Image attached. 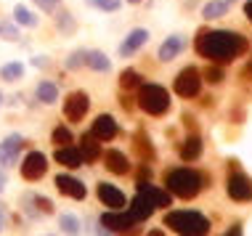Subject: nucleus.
Returning a JSON list of instances; mask_svg holds the SVG:
<instances>
[{
    "label": "nucleus",
    "instance_id": "nucleus-1",
    "mask_svg": "<svg viewBox=\"0 0 252 236\" xmlns=\"http://www.w3.org/2000/svg\"><path fill=\"white\" fill-rule=\"evenodd\" d=\"M194 48L202 59H210L213 64H228L247 51V40H244L239 32L207 30V32H199V35H196Z\"/></svg>",
    "mask_w": 252,
    "mask_h": 236
},
{
    "label": "nucleus",
    "instance_id": "nucleus-2",
    "mask_svg": "<svg viewBox=\"0 0 252 236\" xmlns=\"http://www.w3.org/2000/svg\"><path fill=\"white\" fill-rule=\"evenodd\" d=\"M165 226L173 228L178 236H207L210 220L196 210H170L165 215Z\"/></svg>",
    "mask_w": 252,
    "mask_h": 236
},
{
    "label": "nucleus",
    "instance_id": "nucleus-3",
    "mask_svg": "<svg viewBox=\"0 0 252 236\" xmlns=\"http://www.w3.org/2000/svg\"><path fill=\"white\" fill-rule=\"evenodd\" d=\"M165 186L173 197L181 199H194L196 194L204 188V178L191 167H175L165 175Z\"/></svg>",
    "mask_w": 252,
    "mask_h": 236
},
{
    "label": "nucleus",
    "instance_id": "nucleus-4",
    "mask_svg": "<svg viewBox=\"0 0 252 236\" xmlns=\"http://www.w3.org/2000/svg\"><path fill=\"white\" fill-rule=\"evenodd\" d=\"M135 101H138V106L149 114V117H162V114L170 109V93L162 85H154V83L141 85Z\"/></svg>",
    "mask_w": 252,
    "mask_h": 236
},
{
    "label": "nucleus",
    "instance_id": "nucleus-5",
    "mask_svg": "<svg viewBox=\"0 0 252 236\" xmlns=\"http://www.w3.org/2000/svg\"><path fill=\"white\" fill-rule=\"evenodd\" d=\"M173 90L178 93L181 98L199 96V90H202V75H199V69H196V66H186L183 72H178V77H175V83H173Z\"/></svg>",
    "mask_w": 252,
    "mask_h": 236
},
{
    "label": "nucleus",
    "instance_id": "nucleus-6",
    "mask_svg": "<svg viewBox=\"0 0 252 236\" xmlns=\"http://www.w3.org/2000/svg\"><path fill=\"white\" fill-rule=\"evenodd\" d=\"M88 109H91V98H88L85 90H74L64 101V117L69 119V122H80L88 114Z\"/></svg>",
    "mask_w": 252,
    "mask_h": 236
},
{
    "label": "nucleus",
    "instance_id": "nucleus-7",
    "mask_svg": "<svg viewBox=\"0 0 252 236\" xmlns=\"http://www.w3.org/2000/svg\"><path fill=\"white\" fill-rule=\"evenodd\" d=\"M135 223H138V220H135L130 212H122V210H109V212L101 215V228H106V231H112V234H125V231H130V228H135Z\"/></svg>",
    "mask_w": 252,
    "mask_h": 236
},
{
    "label": "nucleus",
    "instance_id": "nucleus-8",
    "mask_svg": "<svg viewBox=\"0 0 252 236\" xmlns=\"http://www.w3.org/2000/svg\"><path fill=\"white\" fill-rule=\"evenodd\" d=\"M226 191L234 202H252V178L244 173H231Z\"/></svg>",
    "mask_w": 252,
    "mask_h": 236
},
{
    "label": "nucleus",
    "instance_id": "nucleus-9",
    "mask_svg": "<svg viewBox=\"0 0 252 236\" xmlns=\"http://www.w3.org/2000/svg\"><path fill=\"white\" fill-rule=\"evenodd\" d=\"M48 170V159H45L43 151H30L22 162V175L27 180H40Z\"/></svg>",
    "mask_w": 252,
    "mask_h": 236
},
{
    "label": "nucleus",
    "instance_id": "nucleus-10",
    "mask_svg": "<svg viewBox=\"0 0 252 236\" xmlns=\"http://www.w3.org/2000/svg\"><path fill=\"white\" fill-rule=\"evenodd\" d=\"M117 133H120V127H117V119H114L112 114H98L96 122H93V127H91V136L98 138L101 144L117 138Z\"/></svg>",
    "mask_w": 252,
    "mask_h": 236
},
{
    "label": "nucleus",
    "instance_id": "nucleus-11",
    "mask_svg": "<svg viewBox=\"0 0 252 236\" xmlns=\"http://www.w3.org/2000/svg\"><path fill=\"white\" fill-rule=\"evenodd\" d=\"M56 188L64 197H69V199H85L88 197V188L83 180H77V178H72V175H56Z\"/></svg>",
    "mask_w": 252,
    "mask_h": 236
},
{
    "label": "nucleus",
    "instance_id": "nucleus-12",
    "mask_svg": "<svg viewBox=\"0 0 252 236\" xmlns=\"http://www.w3.org/2000/svg\"><path fill=\"white\" fill-rule=\"evenodd\" d=\"M22 146H24V138L19 136V133H11V136L0 144V165L3 167L13 165L16 157H19V151H22Z\"/></svg>",
    "mask_w": 252,
    "mask_h": 236
},
{
    "label": "nucleus",
    "instance_id": "nucleus-13",
    "mask_svg": "<svg viewBox=\"0 0 252 236\" xmlns=\"http://www.w3.org/2000/svg\"><path fill=\"white\" fill-rule=\"evenodd\" d=\"M98 202L101 205H106L109 210H122L125 207V194L120 191L117 186H112V183H98Z\"/></svg>",
    "mask_w": 252,
    "mask_h": 236
},
{
    "label": "nucleus",
    "instance_id": "nucleus-14",
    "mask_svg": "<svg viewBox=\"0 0 252 236\" xmlns=\"http://www.w3.org/2000/svg\"><path fill=\"white\" fill-rule=\"evenodd\" d=\"M146 43H149V32L146 30H141V27H138V30H130V32H127V37L122 40V45H120V56L122 59L133 56V53L138 48H144Z\"/></svg>",
    "mask_w": 252,
    "mask_h": 236
},
{
    "label": "nucleus",
    "instance_id": "nucleus-15",
    "mask_svg": "<svg viewBox=\"0 0 252 236\" xmlns=\"http://www.w3.org/2000/svg\"><path fill=\"white\" fill-rule=\"evenodd\" d=\"M138 194H144V197L152 202L154 207H170V205H173V194L162 191V188L146 183V180H138Z\"/></svg>",
    "mask_w": 252,
    "mask_h": 236
},
{
    "label": "nucleus",
    "instance_id": "nucleus-16",
    "mask_svg": "<svg viewBox=\"0 0 252 236\" xmlns=\"http://www.w3.org/2000/svg\"><path fill=\"white\" fill-rule=\"evenodd\" d=\"M104 167L109 173H114V175H127L130 173V162H127V157L122 151H117V149H109L104 154Z\"/></svg>",
    "mask_w": 252,
    "mask_h": 236
},
{
    "label": "nucleus",
    "instance_id": "nucleus-17",
    "mask_svg": "<svg viewBox=\"0 0 252 236\" xmlns=\"http://www.w3.org/2000/svg\"><path fill=\"white\" fill-rule=\"evenodd\" d=\"M56 162L64 167H69V170H77V167H83V154L80 149H74V146H59L56 149Z\"/></svg>",
    "mask_w": 252,
    "mask_h": 236
},
{
    "label": "nucleus",
    "instance_id": "nucleus-18",
    "mask_svg": "<svg viewBox=\"0 0 252 236\" xmlns=\"http://www.w3.org/2000/svg\"><path fill=\"white\" fill-rule=\"evenodd\" d=\"M183 48H186V40H183L181 35H173L159 45V53H157V56H159V61H173Z\"/></svg>",
    "mask_w": 252,
    "mask_h": 236
},
{
    "label": "nucleus",
    "instance_id": "nucleus-19",
    "mask_svg": "<svg viewBox=\"0 0 252 236\" xmlns=\"http://www.w3.org/2000/svg\"><path fill=\"white\" fill-rule=\"evenodd\" d=\"M154 210H157V207L144 197V194H135L133 202H130V210H127V212H130L135 220H146V218H152V212H154Z\"/></svg>",
    "mask_w": 252,
    "mask_h": 236
},
{
    "label": "nucleus",
    "instance_id": "nucleus-20",
    "mask_svg": "<svg viewBox=\"0 0 252 236\" xmlns=\"http://www.w3.org/2000/svg\"><path fill=\"white\" fill-rule=\"evenodd\" d=\"M199 157H202V138L194 133V136H189L181 144V159L183 162H194V159H199Z\"/></svg>",
    "mask_w": 252,
    "mask_h": 236
},
{
    "label": "nucleus",
    "instance_id": "nucleus-21",
    "mask_svg": "<svg viewBox=\"0 0 252 236\" xmlns=\"http://www.w3.org/2000/svg\"><path fill=\"white\" fill-rule=\"evenodd\" d=\"M80 154H83L85 162H96L101 157V146H98V138H93L91 133L80 138Z\"/></svg>",
    "mask_w": 252,
    "mask_h": 236
},
{
    "label": "nucleus",
    "instance_id": "nucleus-22",
    "mask_svg": "<svg viewBox=\"0 0 252 236\" xmlns=\"http://www.w3.org/2000/svg\"><path fill=\"white\" fill-rule=\"evenodd\" d=\"M228 13V3L226 0H210V3H204L202 8V16L207 19V22H213V19H220Z\"/></svg>",
    "mask_w": 252,
    "mask_h": 236
},
{
    "label": "nucleus",
    "instance_id": "nucleus-23",
    "mask_svg": "<svg viewBox=\"0 0 252 236\" xmlns=\"http://www.w3.org/2000/svg\"><path fill=\"white\" fill-rule=\"evenodd\" d=\"M141 85H144V77H141L135 69H125L120 75V88H122V90L130 93V90H138Z\"/></svg>",
    "mask_w": 252,
    "mask_h": 236
},
{
    "label": "nucleus",
    "instance_id": "nucleus-24",
    "mask_svg": "<svg viewBox=\"0 0 252 236\" xmlns=\"http://www.w3.org/2000/svg\"><path fill=\"white\" fill-rule=\"evenodd\" d=\"M35 93H37V101H43V104H56L59 101V88L53 83H48V80H43Z\"/></svg>",
    "mask_w": 252,
    "mask_h": 236
},
{
    "label": "nucleus",
    "instance_id": "nucleus-25",
    "mask_svg": "<svg viewBox=\"0 0 252 236\" xmlns=\"http://www.w3.org/2000/svg\"><path fill=\"white\" fill-rule=\"evenodd\" d=\"M85 64L96 72H109V66H112V61L106 59V53H101V51H88Z\"/></svg>",
    "mask_w": 252,
    "mask_h": 236
},
{
    "label": "nucleus",
    "instance_id": "nucleus-26",
    "mask_svg": "<svg viewBox=\"0 0 252 236\" xmlns=\"http://www.w3.org/2000/svg\"><path fill=\"white\" fill-rule=\"evenodd\" d=\"M135 151H138V157L141 159H149V162H152L154 159V149H152V141H149L146 138V133L144 130H138V136H135Z\"/></svg>",
    "mask_w": 252,
    "mask_h": 236
},
{
    "label": "nucleus",
    "instance_id": "nucleus-27",
    "mask_svg": "<svg viewBox=\"0 0 252 236\" xmlns=\"http://www.w3.org/2000/svg\"><path fill=\"white\" fill-rule=\"evenodd\" d=\"M24 75V66L19 61H11L5 66H0V80H8V83H16V80H22Z\"/></svg>",
    "mask_w": 252,
    "mask_h": 236
},
{
    "label": "nucleus",
    "instance_id": "nucleus-28",
    "mask_svg": "<svg viewBox=\"0 0 252 236\" xmlns=\"http://www.w3.org/2000/svg\"><path fill=\"white\" fill-rule=\"evenodd\" d=\"M13 19H16V24H22V27H35L37 24V16L30 8H24V5H16V8H13Z\"/></svg>",
    "mask_w": 252,
    "mask_h": 236
},
{
    "label": "nucleus",
    "instance_id": "nucleus-29",
    "mask_svg": "<svg viewBox=\"0 0 252 236\" xmlns=\"http://www.w3.org/2000/svg\"><path fill=\"white\" fill-rule=\"evenodd\" d=\"M59 226H61V231H64L66 236H77L80 234V220L74 218V215H69V212L59 218Z\"/></svg>",
    "mask_w": 252,
    "mask_h": 236
},
{
    "label": "nucleus",
    "instance_id": "nucleus-30",
    "mask_svg": "<svg viewBox=\"0 0 252 236\" xmlns=\"http://www.w3.org/2000/svg\"><path fill=\"white\" fill-rule=\"evenodd\" d=\"M72 141H74V136H72L69 127L59 125L56 130H53V144H56V146H72Z\"/></svg>",
    "mask_w": 252,
    "mask_h": 236
},
{
    "label": "nucleus",
    "instance_id": "nucleus-31",
    "mask_svg": "<svg viewBox=\"0 0 252 236\" xmlns=\"http://www.w3.org/2000/svg\"><path fill=\"white\" fill-rule=\"evenodd\" d=\"M85 3H91L93 8H98V11H117L120 5H122V0H85Z\"/></svg>",
    "mask_w": 252,
    "mask_h": 236
},
{
    "label": "nucleus",
    "instance_id": "nucleus-32",
    "mask_svg": "<svg viewBox=\"0 0 252 236\" xmlns=\"http://www.w3.org/2000/svg\"><path fill=\"white\" fill-rule=\"evenodd\" d=\"M32 205H35V210L43 212V215H51L53 212V202L48 197H32Z\"/></svg>",
    "mask_w": 252,
    "mask_h": 236
},
{
    "label": "nucleus",
    "instance_id": "nucleus-33",
    "mask_svg": "<svg viewBox=\"0 0 252 236\" xmlns=\"http://www.w3.org/2000/svg\"><path fill=\"white\" fill-rule=\"evenodd\" d=\"M204 80L213 83V85L223 83V69H220V66H207V69H204Z\"/></svg>",
    "mask_w": 252,
    "mask_h": 236
},
{
    "label": "nucleus",
    "instance_id": "nucleus-34",
    "mask_svg": "<svg viewBox=\"0 0 252 236\" xmlns=\"http://www.w3.org/2000/svg\"><path fill=\"white\" fill-rule=\"evenodd\" d=\"M56 24H59V30H61V32H74V22H72V16H69L66 11H61V13H59Z\"/></svg>",
    "mask_w": 252,
    "mask_h": 236
},
{
    "label": "nucleus",
    "instance_id": "nucleus-35",
    "mask_svg": "<svg viewBox=\"0 0 252 236\" xmlns=\"http://www.w3.org/2000/svg\"><path fill=\"white\" fill-rule=\"evenodd\" d=\"M85 56H88V51H74L69 56V61H66V69H77V66H83Z\"/></svg>",
    "mask_w": 252,
    "mask_h": 236
},
{
    "label": "nucleus",
    "instance_id": "nucleus-36",
    "mask_svg": "<svg viewBox=\"0 0 252 236\" xmlns=\"http://www.w3.org/2000/svg\"><path fill=\"white\" fill-rule=\"evenodd\" d=\"M35 3H37V5H40V8H43L45 13H51V11L59 5V0H35Z\"/></svg>",
    "mask_w": 252,
    "mask_h": 236
},
{
    "label": "nucleus",
    "instance_id": "nucleus-37",
    "mask_svg": "<svg viewBox=\"0 0 252 236\" xmlns=\"http://www.w3.org/2000/svg\"><path fill=\"white\" fill-rule=\"evenodd\" d=\"M0 32H3V35H5V40H19V32L16 30H13V27H0Z\"/></svg>",
    "mask_w": 252,
    "mask_h": 236
},
{
    "label": "nucleus",
    "instance_id": "nucleus-38",
    "mask_svg": "<svg viewBox=\"0 0 252 236\" xmlns=\"http://www.w3.org/2000/svg\"><path fill=\"white\" fill-rule=\"evenodd\" d=\"M223 236H242V226H239V223H236V226H231V228H228V231L223 234Z\"/></svg>",
    "mask_w": 252,
    "mask_h": 236
},
{
    "label": "nucleus",
    "instance_id": "nucleus-39",
    "mask_svg": "<svg viewBox=\"0 0 252 236\" xmlns=\"http://www.w3.org/2000/svg\"><path fill=\"white\" fill-rule=\"evenodd\" d=\"M133 106H135V104H133V98H130V96H122V109H127V112H130Z\"/></svg>",
    "mask_w": 252,
    "mask_h": 236
},
{
    "label": "nucleus",
    "instance_id": "nucleus-40",
    "mask_svg": "<svg viewBox=\"0 0 252 236\" xmlns=\"http://www.w3.org/2000/svg\"><path fill=\"white\" fill-rule=\"evenodd\" d=\"M244 13H247V19L252 22V0H247V3H244Z\"/></svg>",
    "mask_w": 252,
    "mask_h": 236
},
{
    "label": "nucleus",
    "instance_id": "nucleus-41",
    "mask_svg": "<svg viewBox=\"0 0 252 236\" xmlns=\"http://www.w3.org/2000/svg\"><path fill=\"white\" fill-rule=\"evenodd\" d=\"M45 64H48V61H45L43 56H37V59H35V66H45Z\"/></svg>",
    "mask_w": 252,
    "mask_h": 236
},
{
    "label": "nucleus",
    "instance_id": "nucleus-42",
    "mask_svg": "<svg viewBox=\"0 0 252 236\" xmlns=\"http://www.w3.org/2000/svg\"><path fill=\"white\" fill-rule=\"evenodd\" d=\"M3 228H5V212L0 210V231H3Z\"/></svg>",
    "mask_w": 252,
    "mask_h": 236
},
{
    "label": "nucleus",
    "instance_id": "nucleus-43",
    "mask_svg": "<svg viewBox=\"0 0 252 236\" xmlns=\"http://www.w3.org/2000/svg\"><path fill=\"white\" fill-rule=\"evenodd\" d=\"M3 188H5V175L0 173V194H3Z\"/></svg>",
    "mask_w": 252,
    "mask_h": 236
},
{
    "label": "nucleus",
    "instance_id": "nucleus-44",
    "mask_svg": "<svg viewBox=\"0 0 252 236\" xmlns=\"http://www.w3.org/2000/svg\"><path fill=\"white\" fill-rule=\"evenodd\" d=\"M146 236H165V234H162V231H159V228H157V231H149Z\"/></svg>",
    "mask_w": 252,
    "mask_h": 236
},
{
    "label": "nucleus",
    "instance_id": "nucleus-45",
    "mask_svg": "<svg viewBox=\"0 0 252 236\" xmlns=\"http://www.w3.org/2000/svg\"><path fill=\"white\" fill-rule=\"evenodd\" d=\"M127 3H141V0H127Z\"/></svg>",
    "mask_w": 252,
    "mask_h": 236
},
{
    "label": "nucleus",
    "instance_id": "nucleus-46",
    "mask_svg": "<svg viewBox=\"0 0 252 236\" xmlns=\"http://www.w3.org/2000/svg\"><path fill=\"white\" fill-rule=\"evenodd\" d=\"M226 3H228V5H231V3H236V0H226Z\"/></svg>",
    "mask_w": 252,
    "mask_h": 236
},
{
    "label": "nucleus",
    "instance_id": "nucleus-47",
    "mask_svg": "<svg viewBox=\"0 0 252 236\" xmlns=\"http://www.w3.org/2000/svg\"><path fill=\"white\" fill-rule=\"evenodd\" d=\"M250 72H252V61H250Z\"/></svg>",
    "mask_w": 252,
    "mask_h": 236
},
{
    "label": "nucleus",
    "instance_id": "nucleus-48",
    "mask_svg": "<svg viewBox=\"0 0 252 236\" xmlns=\"http://www.w3.org/2000/svg\"><path fill=\"white\" fill-rule=\"evenodd\" d=\"M0 101H3V96H0Z\"/></svg>",
    "mask_w": 252,
    "mask_h": 236
}]
</instances>
